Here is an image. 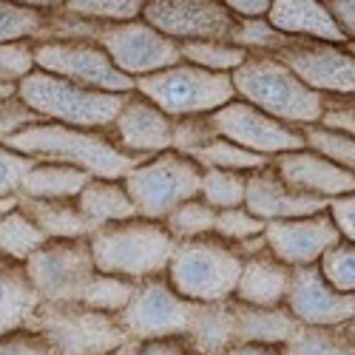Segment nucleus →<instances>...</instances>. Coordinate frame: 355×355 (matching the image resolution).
I'll list each match as a JSON object with an SVG mask.
<instances>
[{
    "label": "nucleus",
    "instance_id": "obj_1",
    "mask_svg": "<svg viewBox=\"0 0 355 355\" xmlns=\"http://www.w3.org/2000/svg\"><path fill=\"white\" fill-rule=\"evenodd\" d=\"M3 145L17 154L37 159V162L71 165L77 171H85L92 180H111V182L125 180V173L131 168L145 162L139 157L120 151V148L108 139L105 131L71 128V125H60V123L28 125L20 134L9 137Z\"/></svg>",
    "mask_w": 355,
    "mask_h": 355
},
{
    "label": "nucleus",
    "instance_id": "obj_2",
    "mask_svg": "<svg viewBox=\"0 0 355 355\" xmlns=\"http://www.w3.org/2000/svg\"><path fill=\"white\" fill-rule=\"evenodd\" d=\"M230 83L236 100L264 111L290 128L318 123L321 94L307 88L273 54H248L230 71Z\"/></svg>",
    "mask_w": 355,
    "mask_h": 355
},
{
    "label": "nucleus",
    "instance_id": "obj_3",
    "mask_svg": "<svg viewBox=\"0 0 355 355\" xmlns=\"http://www.w3.org/2000/svg\"><path fill=\"white\" fill-rule=\"evenodd\" d=\"M173 245L176 239L165 230L162 222L139 219V216L103 225L88 236V248H92L97 273L120 276L128 282L165 276Z\"/></svg>",
    "mask_w": 355,
    "mask_h": 355
},
{
    "label": "nucleus",
    "instance_id": "obj_4",
    "mask_svg": "<svg viewBox=\"0 0 355 355\" xmlns=\"http://www.w3.org/2000/svg\"><path fill=\"white\" fill-rule=\"evenodd\" d=\"M242 270V253L219 236H199L173 245L165 282L188 302L214 304L233 299Z\"/></svg>",
    "mask_w": 355,
    "mask_h": 355
},
{
    "label": "nucleus",
    "instance_id": "obj_5",
    "mask_svg": "<svg viewBox=\"0 0 355 355\" xmlns=\"http://www.w3.org/2000/svg\"><path fill=\"white\" fill-rule=\"evenodd\" d=\"M17 97L32 111H37L46 123L94 131H105L123 105V94L94 92V88L69 83L40 69H32L17 83Z\"/></svg>",
    "mask_w": 355,
    "mask_h": 355
},
{
    "label": "nucleus",
    "instance_id": "obj_6",
    "mask_svg": "<svg viewBox=\"0 0 355 355\" xmlns=\"http://www.w3.org/2000/svg\"><path fill=\"white\" fill-rule=\"evenodd\" d=\"M28 330L49 344L51 355H114L131 344L114 315L83 302H40Z\"/></svg>",
    "mask_w": 355,
    "mask_h": 355
},
{
    "label": "nucleus",
    "instance_id": "obj_7",
    "mask_svg": "<svg viewBox=\"0 0 355 355\" xmlns=\"http://www.w3.org/2000/svg\"><path fill=\"white\" fill-rule=\"evenodd\" d=\"M134 92L151 100L171 120L193 114H214L216 108L236 100L230 74L205 71L191 63H176L134 80Z\"/></svg>",
    "mask_w": 355,
    "mask_h": 355
},
{
    "label": "nucleus",
    "instance_id": "obj_8",
    "mask_svg": "<svg viewBox=\"0 0 355 355\" xmlns=\"http://www.w3.org/2000/svg\"><path fill=\"white\" fill-rule=\"evenodd\" d=\"M199 176L202 168L191 157L162 151L131 168L120 182L131 196L139 219L162 222L176 205L199 196Z\"/></svg>",
    "mask_w": 355,
    "mask_h": 355
},
{
    "label": "nucleus",
    "instance_id": "obj_9",
    "mask_svg": "<svg viewBox=\"0 0 355 355\" xmlns=\"http://www.w3.org/2000/svg\"><path fill=\"white\" fill-rule=\"evenodd\" d=\"M196 302H188L176 293L165 276L142 279L134 284L128 304L116 313V324L123 327L128 341H157V338H182Z\"/></svg>",
    "mask_w": 355,
    "mask_h": 355
},
{
    "label": "nucleus",
    "instance_id": "obj_10",
    "mask_svg": "<svg viewBox=\"0 0 355 355\" xmlns=\"http://www.w3.org/2000/svg\"><path fill=\"white\" fill-rule=\"evenodd\" d=\"M40 302H80L97 268L88 239H49L23 261Z\"/></svg>",
    "mask_w": 355,
    "mask_h": 355
},
{
    "label": "nucleus",
    "instance_id": "obj_11",
    "mask_svg": "<svg viewBox=\"0 0 355 355\" xmlns=\"http://www.w3.org/2000/svg\"><path fill=\"white\" fill-rule=\"evenodd\" d=\"M35 69L108 94L134 92V80L116 69L94 40H35Z\"/></svg>",
    "mask_w": 355,
    "mask_h": 355
},
{
    "label": "nucleus",
    "instance_id": "obj_12",
    "mask_svg": "<svg viewBox=\"0 0 355 355\" xmlns=\"http://www.w3.org/2000/svg\"><path fill=\"white\" fill-rule=\"evenodd\" d=\"M94 43L108 54V60L131 80L182 63L180 43L159 35L157 28H151L142 17L125 20V23H100Z\"/></svg>",
    "mask_w": 355,
    "mask_h": 355
},
{
    "label": "nucleus",
    "instance_id": "obj_13",
    "mask_svg": "<svg viewBox=\"0 0 355 355\" xmlns=\"http://www.w3.org/2000/svg\"><path fill=\"white\" fill-rule=\"evenodd\" d=\"M208 120H211L216 137L245 148L250 154H259L264 159H273L284 151H299V148H304V137L299 128H290L242 100H230L227 105L208 114Z\"/></svg>",
    "mask_w": 355,
    "mask_h": 355
},
{
    "label": "nucleus",
    "instance_id": "obj_14",
    "mask_svg": "<svg viewBox=\"0 0 355 355\" xmlns=\"http://www.w3.org/2000/svg\"><path fill=\"white\" fill-rule=\"evenodd\" d=\"M139 17L173 43L227 40L236 23L219 0H148Z\"/></svg>",
    "mask_w": 355,
    "mask_h": 355
},
{
    "label": "nucleus",
    "instance_id": "obj_15",
    "mask_svg": "<svg viewBox=\"0 0 355 355\" xmlns=\"http://www.w3.org/2000/svg\"><path fill=\"white\" fill-rule=\"evenodd\" d=\"M315 94H352L355 92V60L347 46L304 40L273 54Z\"/></svg>",
    "mask_w": 355,
    "mask_h": 355
},
{
    "label": "nucleus",
    "instance_id": "obj_16",
    "mask_svg": "<svg viewBox=\"0 0 355 355\" xmlns=\"http://www.w3.org/2000/svg\"><path fill=\"white\" fill-rule=\"evenodd\" d=\"M295 324L307 327H336L355 318V293H338L321 279L315 264L290 268V284L282 304Z\"/></svg>",
    "mask_w": 355,
    "mask_h": 355
},
{
    "label": "nucleus",
    "instance_id": "obj_17",
    "mask_svg": "<svg viewBox=\"0 0 355 355\" xmlns=\"http://www.w3.org/2000/svg\"><path fill=\"white\" fill-rule=\"evenodd\" d=\"M171 125L173 120L162 114L151 100H145L137 92H128L123 94V105L114 114L105 134L120 151L148 159L162 151H171Z\"/></svg>",
    "mask_w": 355,
    "mask_h": 355
},
{
    "label": "nucleus",
    "instance_id": "obj_18",
    "mask_svg": "<svg viewBox=\"0 0 355 355\" xmlns=\"http://www.w3.org/2000/svg\"><path fill=\"white\" fill-rule=\"evenodd\" d=\"M261 236H264L268 253L273 259H279L282 264H287V268L315 264L324 250L341 239L327 214H315V216H304V219L264 222Z\"/></svg>",
    "mask_w": 355,
    "mask_h": 355
},
{
    "label": "nucleus",
    "instance_id": "obj_19",
    "mask_svg": "<svg viewBox=\"0 0 355 355\" xmlns=\"http://www.w3.org/2000/svg\"><path fill=\"white\" fill-rule=\"evenodd\" d=\"M242 208L261 222H279V219H304V216L324 214L327 199L307 196L302 191L290 188L276 173V168L268 162L264 168L248 173Z\"/></svg>",
    "mask_w": 355,
    "mask_h": 355
},
{
    "label": "nucleus",
    "instance_id": "obj_20",
    "mask_svg": "<svg viewBox=\"0 0 355 355\" xmlns=\"http://www.w3.org/2000/svg\"><path fill=\"white\" fill-rule=\"evenodd\" d=\"M270 165L276 168V173L282 180L302 191L307 196H318V199H333V196H344L355 191V176L352 171L324 159L307 148H299V151H284L279 157L270 159Z\"/></svg>",
    "mask_w": 355,
    "mask_h": 355
},
{
    "label": "nucleus",
    "instance_id": "obj_21",
    "mask_svg": "<svg viewBox=\"0 0 355 355\" xmlns=\"http://www.w3.org/2000/svg\"><path fill=\"white\" fill-rule=\"evenodd\" d=\"M264 20L290 37L321 40L336 46L349 43V37H344L341 28L333 23L324 0H270V9Z\"/></svg>",
    "mask_w": 355,
    "mask_h": 355
},
{
    "label": "nucleus",
    "instance_id": "obj_22",
    "mask_svg": "<svg viewBox=\"0 0 355 355\" xmlns=\"http://www.w3.org/2000/svg\"><path fill=\"white\" fill-rule=\"evenodd\" d=\"M290 284V268L268 253V248L242 259L239 282L233 290V302L253 307H282Z\"/></svg>",
    "mask_w": 355,
    "mask_h": 355
},
{
    "label": "nucleus",
    "instance_id": "obj_23",
    "mask_svg": "<svg viewBox=\"0 0 355 355\" xmlns=\"http://www.w3.org/2000/svg\"><path fill=\"white\" fill-rule=\"evenodd\" d=\"M40 299L28 282L23 264L0 256V336L28 330Z\"/></svg>",
    "mask_w": 355,
    "mask_h": 355
},
{
    "label": "nucleus",
    "instance_id": "obj_24",
    "mask_svg": "<svg viewBox=\"0 0 355 355\" xmlns=\"http://www.w3.org/2000/svg\"><path fill=\"white\" fill-rule=\"evenodd\" d=\"M233 341L236 344H264V347H282L290 333L299 327L295 318L284 307H253L233 302Z\"/></svg>",
    "mask_w": 355,
    "mask_h": 355
},
{
    "label": "nucleus",
    "instance_id": "obj_25",
    "mask_svg": "<svg viewBox=\"0 0 355 355\" xmlns=\"http://www.w3.org/2000/svg\"><path fill=\"white\" fill-rule=\"evenodd\" d=\"M17 208L46 239H88L94 233V225L80 214L74 199H17Z\"/></svg>",
    "mask_w": 355,
    "mask_h": 355
},
{
    "label": "nucleus",
    "instance_id": "obj_26",
    "mask_svg": "<svg viewBox=\"0 0 355 355\" xmlns=\"http://www.w3.org/2000/svg\"><path fill=\"white\" fill-rule=\"evenodd\" d=\"M182 338L196 355H222V352H227L236 344L233 341L230 299L227 302H214V304H196Z\"/></svg>",
    "mask_w": 355,
    "mask_h": 355
},
{
    "label": "nucleus",
    "instance_id": "obj_27",
    "mask_svg": "<svg viewBox=\"0 0 355 355\" xmlns=\"http://www.w3.org/2000/svg\"><path fill=\"white\" fill-rule=\"evenodd\" d=\"M77 208L80 214L97 227L114 225V222H125L137 216V208L131 196L125 193L123 182H111V180H88V185L77 193Z\"/></svg>",
    "mask_w": 355,
    "mask_h": 355
},
{
    "label": "nucleus",
    "instance_id": "obj_28",
    "mask_svg": "<svg viewBox=\"0 0 355 355\" xmlns=\"http://www.w3.org/2000/svg\"><path fill=\"white\" fill-rule=\"evenodd\" d=\"M85 171L57 162H37L23 176L17 199H77V193L88 185Z\"/></svg>",
    "mask_w": 355,
    "mask_h": 355
},
{
    "label": "nucleus",
    "instance_id": "obj_29",
    "mask_svg": "<svg viewBox=\"0 0 355 355\" xmlns=\"http://www.w3.org/2000/svg\"><path fill=\"white\" fill-rule=\"evenodd\" d=\"M282 355H355L352 321L336 327H307L299 324L279 347Z\"/></svg>",
    "mask_w": 355,
    "mask_h": 355
},
{
    "label": "nucleus",
    "instance_id": "obj_30",
    "mask_svg": "<svg viewBox=\"0 0 355 355\" xmlns=\"http://www.w3.org/2000/svg\"><path fill=\"white\" fill-rule=\"evenodd\" d=\"M49 239L40 233V227L28 219L17 205L0 216V256L12 259L17 264H23L28 256H32L40 245H46Z\"/></svg>",
    "mask_w": 355,
    "mask_h": 355
},
{
    "label": "nucleus",
    "instance_id": "obj_31",
    "mask_svg": "<svg viewBox=\"0 0 355 355\" xmlns=\"http://www.w3.org/2000/svg\"><path fill=\"white\" fill-rule=\"evenodd\" d=\"M245 57H248V51H242L239 46H233L227 40H188V43H180V60L191 63V66H199L205 71L230 74Z\"/></svg>",
    "mask_w": 355,
    "mask_h": 355
},
{
    "label": "nucleus",
    "instance_id": "obj_32",
    "mask_svg": "<svg viewBox=\"0 0 355 355\" xmlns=\"http://www.w3.org/2000/svg\"><path fill=\"white\" fill-rule=\"evenodd\" d=\"M295 40L299 37L282 35L279 28H273L264 17H259V20H239L236 17L230 35H227V43L239 46L248 54H276V51L293 46Z\"/></svg>",
    "mask_w": 355,
    "mask_h": 355
},
{
    "label": "nucleus",
    "instance_id": "obj_33",
    "mask_svg": "<svg viewBox=\"0 0 355 355\" xmlns=\"http://www.w3.org/2000/svg\"><path fill=\"white\" fill-rule=\"evenodd\" d=\"M202 171L205 168H216V171H239V173H250V171H259L264 168L270 159H264L259 154H250L245 148L233 145L222 137H214L208 145H202L199 151L191 157Z\"/></svg>",
    "mask_w": 355,
    "mask_h": 355
},
{
    "label": "nucleus",
    "instance_id": "obj_34",
    "mask_svg": "<svg viewBox=\"0 0 355 355\" xmlns=\"http://www.w3.org/2000/svg\"><path fill=\"white\" fill-rule=\"evenodd\" d=\"M214 222H216V211L211 208L205 199L193 196L176 208L162 219L165 230L173 236L176 242L182 239H199V236H211L214 233Z\"/></svg>",
    "mask_w": 355,
    "mask_h": 355
},
{
    "label": "nucleus",
    "instance_id": "obj_35",
    "mask_svg": "<svg viewBox=\"0 0 355 355\" xmlns=\"http://www.w3.org/2000/svg\"><path fill=\"white\" fill-rule=\"evenodd\" d=\"M245 182H248V173L205 168L199 176V199L208 202L214 211L239 208L245 202Z\"/></svg>",
    "mask_w": 355,
    "mask_h": 355
},
{
    "label": "nucleus",
    "instance_id": "obj_36",
    "mask_svg": "<svg viewBox=\"0 0 355 355\" xmlns=\"http://www.w3.org/2000/svg\"><path fill=\"white\" fill-rule=\"evenodd\" d=\"M46 35V15L26 9L9 0H0V46L20 43V40H43Z\"/></svg>",
    "mask_w": 355,
    "mask_h": 355
},
{
    "label": "nucleus",
    "instance_id": "obj_37",
    "mask_svg": "<svg viewBox=\"0 0 355 355\" xmlns=\"http://www.w3.org/2000/svg\"><path fill=\"white\" fill-rule=\"evenodd\" d=\"M148 0H63V9L94 23H125L142 15Z\"/></svg>",
    "mask_w": 355,
    "mask_h": 355
},
{
    "label": "nucleus",
    "instance_id": "obj_38",
    "mask_svg": "<svg viewBox=\"0 0 355 355\" xmlns=\"http://www.w3.org/2000/svg\"><path fill=\"white\" fill-rule=\"evenodd\" d=\"M134 284L137 282H128V279H120V276H108V273H94V279L88 282L85 293H83V304L92 307V310H100V313H108V315H116L131 299L134 293Z\"/></svg>",
    "mask_w": 355,
    "mask_h": 355
},
{
    "label": "nucleus",
    "instance_id": "obj_39",
    "mask_svg": "<svg viewBox=\"0 0 355 355\" xmlns=\"http://www.w3.org/2000/svg\"><path fill=\"white\" fill-rule=\"evenodd\" d=\"M321 279L338 293H355V245L338 239L315 261Z\"/></svg>",
    "mask_w": 355,
    "mask_h": 355
},
{
    "label": "nucleus",
    "instance_id": "obj_40",
    "mask_svg": "<svg viewBox=\"0 0 355 355\" xmlns=\"http://www.w3.org/2000/svg\"><path fill=\"white\" fill-rule=\"evenodd\" d=\"M302 137H304V148L324 159H330L347 171L355 168V139L347 137V134H338V131H327V128H321V125H304L299 128Z\"/></svg>",
    "mask_w": 355,
    "mask_h": 355
},
{
    "label": "nucleus",
    "instance_id": "obj_41",
    "mask_svg": "<svg viewBox=\"0 0 355 355\" xmlns=\"http://www.w3.org/2000/svg\"><path fill=\"white\" fill-rule=\"evenodd\" d=\"M216 137L208 114H193V116H180L171 125V151L182 154V157H193L202 145H208Z\"/></svg>",
    "mask_w": 355,
    "mask_h": 355
},
{
    "label": "nucleus",
    "instance_id": "obj_42",
    "mask_svg": "<svg viewBox=\"0 0 355 355\" xmlns=\"http://www.w3.org/2000/svg\"><path fill=\"white\" fill-rule=\"evenodd\" d=\"M264 222L256 219L253 214H248L242 205L239 208H227V211H216V222H214V236L230 242V245H239L248 242L253 236H261Z\"/></svg>",
    "mask_w": 355,
    "mask_h": 355
},
{
    "label": "nucleus",
    "instance_id": "obj_43",
    "mask_svg": "<svg viewBox=\"0 0 355 355\" xmlns=\"http://www.w3.org/2000/svg\"><path fill=\"white\" fill-rule=\"evenodd\" d=\"M327 131H338L352 137L355 134V105H352V94H321V114L318 123Z\"/></svg>",
    "mask_w": 355,
    "mask_h": 355
},
{
    "label": "nucleus",
    "instance_id": "obj_44",
    "mask_svg": "<svg viewBox=\"0 0 355 355\" xmlns=\"http://www.w3.org/2000/svg\"><path fill=\"white\" fill-rule=\"evenodd\" d=\"M37 165V159L17 154L0 142V199H17L23 176Z\"/></svg>",
    "mask_w": 355,
    "mask_h": 355
},
{
    "label": "nucleus",
    "instance_id": "obj_45",
    "mask_svg": "<svg viewBox=\"0 0 355 355\" xmlns=\"http://www.w3.org/2000/svg\"><path fill=\"white\" fill-rule=\"evenodd\" d=\"M37 123H46V120L37 111L28 108L17 94L0 100V142H6L9 137L20 134L28 125H37Z\"/></svg>",
    "mask_w": 355,
    "mask_h": 355
},
{
    "label": "nucleus",
    "instance_id": "obj_46",
    "mask_svg": "<svg viewBox=\"0 0 355 355\" xmlns=\"http://www.w3.org/2000/svg\"><path fill=\"white\" fill-rule=\"evenodd\" d=\"M32 69H35L32 40H20V43L0 46V83H15L17 85Z\"/></svg>",
    "mask_w": 355,
    "mask_h": 355
},
{
    "label": "nucleus",
    "instance_id": "obj_47",
    "mask_svg": "<svg viewBox=\"0 0 355 355\" xmlns=\"http://www.w3.org/2000/svg\"><path fill=\"white\" fill-rule=\"evenodd\" d=\"M324 214L330 216V222L338 230L341 239H347V242L355 239V196L352 193L327 199V208H324Z\"/></svg>",
    "mask_w": 355,
    "mask_h": 355
},
{
    "label": "nucleus",
    "instance_id": "obj_48",
    "mask_svg": "<svg viewBox=\"0 0 355 355\" xmlns=\"http://www.w3.org/2000/svg\"><path fill=\"white\" fill-rule=\"evenodd\" d=\"M0 355H51V349L35 330H15L0 336Z\"/></svg>",
    "mask_w": 355,
    "mask_h": 355
},
{
    "label": "nucleus",
    "instance_id": "obj_49",
    "mask_svg": "<svg viewBox=\"0 0 355 355\" xmlns=\"http://www.w3.org/2000/svg\"><path fill=\"white\" fill-rule=\"evenodd\" d=\"M128 355H196L185 338H157V341H139L128 347Z\"/></svg>",
    "mask_w": 355,
    "mask_h": 355
},
{
    "label": "nucleus",
    "instance_id": "obj_50",
    "mask_svg": "<svg viewBox=\"0 0 355 355\" xmlns=\"http://www.w3.org/2000/svg\"><path fill=\"white\" fill-rule=\"evenodd\" d=\"M333 23L341 28L344 37H352L355 32V0H324Z\"/></svg>",
    "mask_w": 355,
    "mask_h": 355
},
{
    "label": "nucleus",
    "instance_id": "obj_51",
    "mask_svg": "<svg viewBox=\"0 0 355 355\" xmlns=\"http://www.w3.org/2000/svg\"><path fill=\"white\" fill-rule=\"evenodd\" d=\"M219 3L239 20H259V17H268L270 9V0H219Z\"/></svg>",
    "mask_w": 355,
    "mask_h": 355
},
{
    "label": "nucleus",
    "instance_id": "obj_52",
    "mask_svg": "<svg viewBox=\"0 0 355 355\" xmlns=\"http://www.w3.org/2000/svg\"><path fill=\"white\" fill-rule=\"evenodd\" d=\"M222 355H282L279 347H264V344H233Z\"/></svg>",
    "mask_w": 355,
    "mask_h": 355
},
{
    "label": "nucleus",
    "instance_id": "obj_53",
    "mask_svg": "<svg viewBox=\"0 0 355 355\" xmlns=\"http://www.w3.org/2000/svg\"><path fill=\"white\" fill-rule=\"evenodd\" d=\"M9 3L35 9V12H40V15H54V12L63 9V0H9Z\"/></svg>",
    "mask_w": 355,
    "mask_h": 355
},
{
    "label": "nucleus",
    "instance_id": "obj_54",
    "mask_svg": "<svg viewBox=\"0 0 355 355\" xmlns=\"http://www.w3.org/2000/svg\"><path fill=\"white\" fill-rule=\"evenodd\" d=\"M12 94H17V85L15 83H0V100H6Z\"/></svg>",
    "mask_w": 355,
    "mask_h": 355
},
{
    "label": "nucleus",
    "instance_id": "obj_55",
    "mask_svg": "<svg viewBox=\"0 0 355 355\" xmlns=\"http://www.w3.org/2000/svg\"><path fill=\"white\" fill-rule=\"evenodd\" d=\"M15 205H17V199H0V216L9 214V211L15 208Z\"/></svg>",
    "mask_w": 355,
    "mask_h": 355
},
{
    "label": "nucleus",
    "instance_id": "obj_56",
    "mask_svg": "<svg viewBox=\"0 0 355 355\" xmlns=\"http://www.w3.org/2000/svg\"><path fill=\"white\" fill-rule=\"evenodd\" d=\"M128 347H131V344H125V347H123L120 352H114V355H128Z\"/></svg>",
    "mask_w": 355,
    "mask_h": 355
}]
</instances>
